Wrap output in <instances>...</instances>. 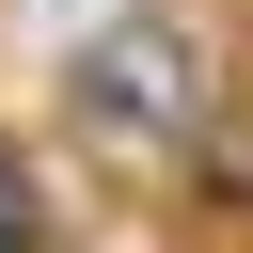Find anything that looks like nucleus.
I'll return each instance as SVG.
<instances>
[{"label": "nucleus", "mask_w": 253, "mask_h": 253, "mask_svg": "<svg viewBox=\"0 0 253 253\" xmlns=\"http://www.w3.org/2000/svg\"><path fill=\"white\" fill-rule=\"evenodd\" d=\"M79 111L126 126V142H158V126L190 111V47H174V32H111V47L79 63Z\"/></svg>", "instance_id": "obj_1"}]
</instances>
